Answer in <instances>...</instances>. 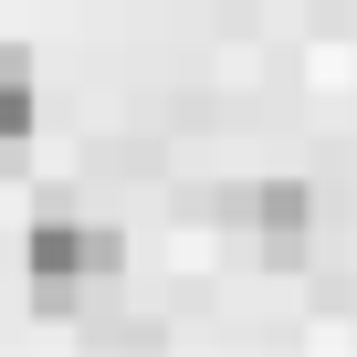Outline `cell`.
<instances>
[{
    "instance_id": "cell-1",
    "label": "cell",
    "mask_w": 357,
    "mask_h": 357,
    "mask_svg": "<svg viewBox=\"0 0 357 357\" xmlns=\"http://www.w3.org/2000/svg\"><path fill=\"white\" fill-rule=\"evenodd\" d=\"M116 263H126V252H116V231H105V221H63V211H53V221H32V284H43V294L116 284Z\"/></svg>"
},
{
    "instance_id": "cell-2",
    "label": "cell",
    "mask_w": 357,
    "mask_h": 357,
    "mask_svg": "<svg viewBox=\"0 0 357 357\" xmlns=\"http://www.w3.org/2000/svg\"><path fill=\"white\" fill-rule=\"evenodd\" d=\"M221 211H231L242 242H273V252H294V231H305V190H284V178L273 190H231Z\"/></svg>"
},
{
    "instance_id": "cell-3",
    "label": "cell",
    "mask_w": 357,
    "mask_h": 357,
    "mask_svg": "<svg viewBox=\"0 0 357 357\" xmlns=\"http://www.w3.org/2000/svg\"><path fill=\"white\" fill-rule=\"evenodd\" d=\"M0 137H32V74L0 63Z\"/></svg>"
}]
</instances>
